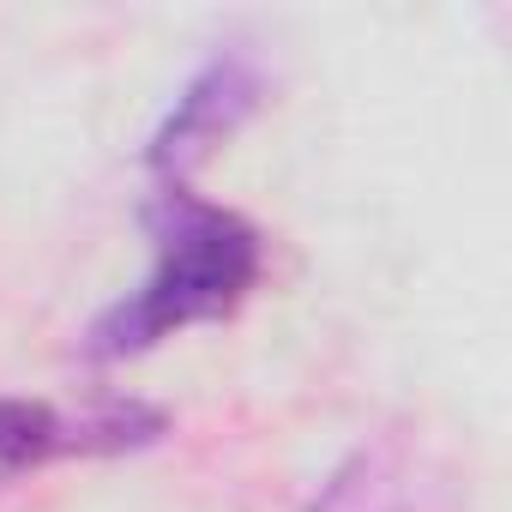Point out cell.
<instances>
[{"label":"cell","mask_w":512,"mask_h":512,"mask_svg":"<svg viewBox=\"0 0 512 512\" xmlns=\"http://www.w3.org/2000/svg\"><path fill=\"white\" fill-rule=\"evenodd\" d=\"M145 229H151V253H157L151 278L139 284V296L115 302L91 326L85 350L97 362H127L187 326L229 320L266 272L260 229L187 187H163L145 205Z\"/></svg>","instance_id":"cell-1"},{"label":"cell","mask_w":512,"mask_h":512,"mask_svg":"<svg viewBox=\"0 0 512 512\" xmlns=\"http://www.w3.org/2000/svg\"><path fill=\"white\" fill-rule=\"evenodd\" d=\"M260 73H253V61H241V55H217L187 91H181V103L169 109V121L157 127V139H151V151H145V163H151V175L163 181V187H187L205 163H211V151L217 145H229L241 127H247V115L260 109Z\"/></svg>","instance_id":"cell-2"},{"label":"cell","mask_w":512,"mask_h":512,"mask_svg":"<svg viewBox=\"0 0 512 512\" xmlns=\"http://www.w3.org/2000/svg\"><path fill=\"white\" fill-rule=\"evenodd\" d=\"M308 512H446V476L410 434H374L320 482Z\"/></svg>","instance_id":"cell-3"},{"label":"cell","mask_w":512,"mask_h":512,"mask_svg":"<svg viewBox=\"0 0 512 512\" xmlns=\"http://www.w3.org/2000/svg\"><path fill=\"white\" fill-rule=\"evenodd\" d=\"M67 452V416L37 398H0V494Z\"/></svg>","instance_id":"cell-4"}]
</instances>
